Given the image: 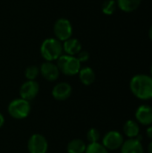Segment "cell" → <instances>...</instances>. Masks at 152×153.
Segmentation results:
<instances>
[{
	"label": "cell",
	"instance_id": "1",
	"mask_svg": "<svg viewBox=\"0 0 152 153\" xmlns=\"http://www.w3.org/2000/svg\"><path fill=\"white\" fill-rule=\"evenodd\" d=\"M132 93L142 100L152 99V77L147 74H136L130 81Z\"/></svg>",
	"mask_w": 152,
	"mask_h": 153
},
{
	"label": "cell",
	"instance_id": "2",
	"mask_svg": "<svg viewBox=\"0 0 152 153\" xmlns=\"http://www.w3.org/2000/svg\"><path fill=\"white\" fill-rule=\"evenodd\" d=\"M39 51L41 56L48 62L56 61L64 53L62 42L56 38L44 39L40 45Z\"/></svg>",
	"mask_w": 152,
	"mask_h": 153
},
{
	"label": "cell",
	"instance_id": "3",
	"mask_svg": "<svg viewBox=\"0 0 152 153\" xmlns=\"http://www.w3.org/2000/svg\"><path fill=\"white\" fill-rule=\"evenodd\" d=\"M81 65L82 64L76 58V56L65 55V54H63L56 60V65L60 73L67 76H73L78 74V73L82 68Z\"/></svg>",
	"mask_w": 152,
	"mask_h": 153
},
{
	"label": "cell",
	"instance_id": "4",
	"mask_svg": "<svg viewBox=\"0 0 152 153\" xmlns=\"http://www.w3.org/2000/svg\"><path fill=\"white\" fill-rule=\"evenodd\" d=\"M7 110L13 118L17 120L24 119L30 113V101L22 98L15 99L9 103Z\"/></svg>",
	"mask_w": 152,
	"mask_h": 153
},
{
	"label": "cell",
	"instance_id": "5",
	"mask_svg": "<svg viewBox=\"0 0 152 153\" xmlns=\"http://www.w3.org/2000/svg\"><path fill=\"white\" fill-rule=\"evenodd\" d=\"M55 38L61 42L72 38L73 35V25L71 22L66 18H59L56 21L53 28Z\"/></svg>",
	"mask_w": 152,
	"mask_h": 153
},
{
	"label": "cell",
	"instance_id": "6",
	"mask_svg": "<svg viewBox=\"0 0 152 153\" xmlns=\"http://www.w3.org/2000/svg\"><path fill=\"white\" fill-rule=\"evenodd\" d=\"M27 148L30 153H47L48 150V143L44 135L34 134L29 138Z\"/></svg>",
	"mask_w": 152,
	"mask_h": 153
},
{
	"label": "cell",
	"instance_id": "7",
	"mask_svg": "<svg viewBox=\"0 0 152 153\" xmlns=\"http://www.w3.org/2000/svg\"><path fill=\"white\" fill-rule=\"evenodd\" d=\"M124 142V136L118 131H109L102 138V144L108 151L120 149Z\"/></svg>",
	"mask_w": 152,
	"mask_h": 153
},
{
	"label": "cell",
	"instance_id": "8",
	"mask_svg": "<svg viewBox=\"0 0 152 153\" xmlns=\"http://www.w3.org/2000/svg\"><path fill=\"white\" fill-rule=\"evenodd\" d=\"M39 74H41V76L47 82H55L58 79L60 71L56 64L45 61L39 66Z\"/></svg>",
	"mask_w": 152,
	"mask_h": 153
},
{
	"label": "cell",
	"instance_id": "9",
	"mask_svg": "<svg viewBox=\"0 0 152 153\" xmlns=\"http://www.w3.org/2000/svg\"><path fill=\"white\" fill-rule=\"evenodd\" d=\"M39 91V85L36 81H26L20 88V97L25 100H32Z\"/></svg>",
	"mask_w": 152,
	"mask_h": 153
},
{
	"label": "cell",
	"instance_id": "10",
	"mask_svg": "<svg viewBox=\"0 0 152 153\" xmlns=\"http://www.w3.org/2000/svg\"><path fill=\"white\" fill-rule=\"evenodd\" d=\"M73 92V88L71 84L65 82L56 83L52 90V96L56 100L64 101L70 98Z\"/></svg>",
	"mask_w": 152,
	"mask_h": 153
},
{
	"label": "cell",
	"instance_id": "11",
	"mask_svg": "<svg viewBox=\"0 0 152 153\" xmlns=\"http://www.w3.org/2000/svg\"><path fill=\"white\" fill-rule=\"evenodd\" d=\"M135 117L138 124L142 126H151L152 125V108L148 105L140 106L136 112Z\"/></svg>",
	"mask_w": 152,
	"mask_h": 153
},
{
	"label": "cell",
	"instance_id": "12",
	"mask_svg": "<svg viewBox=\"0 0 152 153\" xmlns=\"http://www.w3.org/2000/svg\"><path fill=\"white\" fill-rule=\"evenodd\" d=\"M121 153H144L143 146L136 138L128 139L121 146Z\"/></svg>",
	"mask_w": 152,
	"mask_h": 153
},
{
	"label": "cell",
	"instance_id": "13",
	"mask_svg": "<svg viewBox=\"0 0 152 153\" xmlns=\"http://www.w3.org/2000/svg\"><path fill=\"white\" fill-rule=\"evenodd\" d=\"M63 45V51L65 55L76 56V55L82 50V43L79 39L75 38H70L65 41L62 42Z\"/></svg>",
	"mask_w": 152,
	"mask_h": 153
},
{
	"label": "cell",
	"instance_id": "14",
	"mask_svg": "<svg viewBox=\"0 0 152 153\" xmlns=\"http://www.w3.org/2000/svg\"><path fill=\"white\" fill-rule=\"evenodd\" d=\"M78 75H79V79L81 82L86 86L91 85L96 80V74L94 70L89 66L82 67L80 72L78 73Z\"/></svg>",
	"mask_w": 152,
	"mask_h": 153
},
{
	"label": "cell",
	"instance_id": "15",
	"mask_svg": "<svg viewBox=\"0 0 152 153\" xmlns=\"http://www.w3.org/2000/svg\"><path fill=\"white\" fill-rule=\"evenodd\" d=\"M123 131H124V134L129 139L137 138V136L140 134V126L136 121L130 119L125 123Z\"/></svg>",
	"mask_w": 152,
	"mask_h": 153
},
{
	"label": "cell",
	"instance_id": "16",
	"mask_svg": "<svg viewBox=\"0 0 152 153\" xmlns=\"http://www.w3.org/2000/svg\"><path fill=\"white\" fill-rule=\"evenodd\" d=\"M142 0H116L117 7L125 13H132L139 8Z\"/></svg>",
	"mask_w": 152,
	"mask_h": 153
},
{
	"label": "cell",
	"instance_id": "17",
	"mask_svg": "<svg viewBox=\"0 0 152 153\" xmlns=\"http://www.w3.org/2000/svg\"><path fill=\"white\" fill-rule=\"evenodd\" d=\"M86 143L81 139H73L70 141L66 146L67 153H85Z\"/></svg>",
	"mask_w": 152,
	"mask_h": 153
},
{
	"label": "cell",
	"instance_id": "18",
	"mask_svg": "<svg viewBox=\"0 0 152 153\" xmlns=\"http://www.w3.org/2000/svg\"><path fill=\"white\" fill-rule=\"evenodd\" d=\"M117 7V4L116 0H106L101 6V11L106 15H112Z\"/></svg>",
	"mask_w": 152,
	"mask_h": 153
},
{
	"label": "cell",
	"instance_id": "19",
	"mask_svg": "<svg viewBox=\"0 0 152 153\" xmlns=\"http://www.w3.org/2000/svg\"><path fill=\"white\" fill-rule=\"evenodd\" d=\"M85 153H108V151L100 143H89L86 147Z\"/></svg>",
	"mask_w": 152,
	"mask_h": 153
},
{
	"label": "cell",
	"instance_id": "20",
	"mask_svg": "<svg viewBox=\"0 0 152 153\" xmlns=\"http://www.w3.org/2000/svg\"><path fill=\"white\" fill-rule=\"evenodd\" d=\"M24 74H25V78L28 81H35V79L39 74V67H38L36 65L28 66L25 70Z\"/></svg>",
	"mask_w": 152,
	"mask_h": 153
},
{
	"label": "cell",
	"instance_id": "21",
	"mask_svg": "<svg viewBox=\"0 0 152 153\" xmlns=\"http://www.w3.org/2000/svg\"><path fill=\"white\" fill-rule=\"evenodd\" d=\"M100 139V133L98 129L96 128H90L87 132V140L89 141L90 143H99Z\"/></svg>",
	"mask_w": 152,
	"mask_h": 153
},
{
	"label": "cell",
	"instance_id": "22",
	"mask_svg": "<svg viewBox=\"0 0 152 153\" xmlns=\"http://www.w3.org/2000/svg\"><path fill=\"white\" fill-rule=\"evenodd\" d=\"M76 58L80 61V63H85L90 59V53L88 51L85 50H81L77 55H76Z\"/></svg>",
	"mask_w": 152,
	"mask_h": 153
},
{
	"label": "cell",
	"instance_id": "23",
	"mask_svg": "<svg viewBox=\"0 0 152 153\" xmlns=\"http://www.w3.org/2000/svg\"><path fill=\"white\" fill-rule=\"evenodd\" d=\"M146 134H147V136H148L149 139L152 140V126H150L147 128V130H146Z\"/></svg>",
	"mask_w": 152,
	"mask_h": 153
},
{
	"label": "cell",
	"instance_id": "24",
	"mask_svg": "<svg viewBox=\"0 0 152 153\" xmlns=\"http://www.w3.org/2000/svg\"><path fill=\"white\" fill-rule=\"evenodd\" d=\"M4 125V117L3 114L0 112V128H2Z\"/></svg>",
	"mask_w": 152,
	"mask_h": 153
},
{
	"label": "cell",
	"instance_id": "25",
	"mask_svg": "<svg viewBox=\"0 0 152 153\" xmlns=\"http://www.w3.org/2000/svg\"><path fill=\"white\" fill-rule=\"evenodd\" d=\"M149 37H150L151 40V41H152V25H151V26L150 30H149Z\"/></svg>",
	"mask_w": 152,
	"mask_h": 153
},
{
	"label": "cell",
	"instance_id": "26",
	"mask_svg": "<svg viewBox=\"0 0 152 153\" xmlns=\"http://www.w3.org/2000/svg\"><path fill=\"white\" fill-rule=\"evenodd\" d=\"M148 152L149 153H152V142H151V143L148 146Z\"/></svg>",
	"mask_w": 152,
	"mask_h": 153
},
{
	"label": "cell",
	"instance_id": "27",
	"mask_svg": "<svg viewBox=\"0 0 152 153\" xmlns=\"http://www.w3.org/2000/svg\"><path fill=\"white\" fill-rule=\"evenodd\" d=\"M151 76L152 77V65H151Z\"/></svg>",
	"mask_w": 152,
	"mask_h": 153
},
{
	"label": "cell",
	"instance_id": "28",
	"mask_svg": "<svg viewBox=\"0 0 152 153\" xmlns=\"http://www.w3.org/2000/svg\"><path fill=\"white\" fill-rule=\"evenodd\" d=\"M151 100H152V99H151Z\"/></svg>",
	"mask_w": 152,
	"mask_h": 153
}]
</instances>
